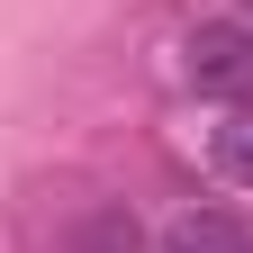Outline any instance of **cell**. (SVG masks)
I'll return each mask as SVG.
<instances>
[{
  "mask_svg": "<svg viewBox=\"0 0 253 253\" xmlns=\"http://www.w3.org/2000/svg\"><path fill=\"white\" fill-rule=\"evenodd\" d=\"M181 82L199 100H253V18H199L181 37Z\"/></svg>",
  "mask_w": 253,
  "mask_h": 253,
  "instance_id": "1",
  "label": "cell"
},
{
  "mask_svg": "<svg viewBox=\"0 0 253 253\" xmlns=\"http://www.w3.org/2000/svg\"><path fill=\"white\" fill-rule=\"evenodd\" d=\"M163 253H253V217H235V208H181L163 226Z\"/></svg>",
  "mask_w": 253,
  "mask_h": 253,
  "instance_id": "2",
  "label": "cell"
},
{
  "mask_svg": "<svg viewBox=\"0 0 253 253\" xmlns=\"http://www.w3.org/2000/svg\"><path fill=\"white\" fill-rule=\"evenodd\" d=\"M208 163H217V181H226V190H253V100L226 109V118L208 126Z\"/></svg>",
  "mask_w": 253,
  "mask_h": 253,
  "instance_id": "3",
  "label": "cell"
},
{
  "mask_svg": "<svg viewBox=\"0 0 253 253\" xmlns=\"http://www.w3.org/2000/svg\"><path fill=\"white\" fill-rule=\"evenodd\" d=\"M136 244H145V235H136V217H126V208H100V217L73 235V253H136Z\"/></svg>",
  "mask_w": 253,
  "mask_h": 253,
  "instance_id": "4",
  "label": "cell"
},
{
  "mask_svg": "<svg viewBox=\"0 0 253 253\" xmlns=\"http://www.w3.org/2000/svg\"><path fill=\"white\" fill-rule=\"evenodd\" d=\"M235 9H244V18H253V0H235Z\"/></svg>",
  "mask_w": 253,
  "mask_h": 253,
  "instance_id": "5",
  "label": "cell"
}]
</instances>
